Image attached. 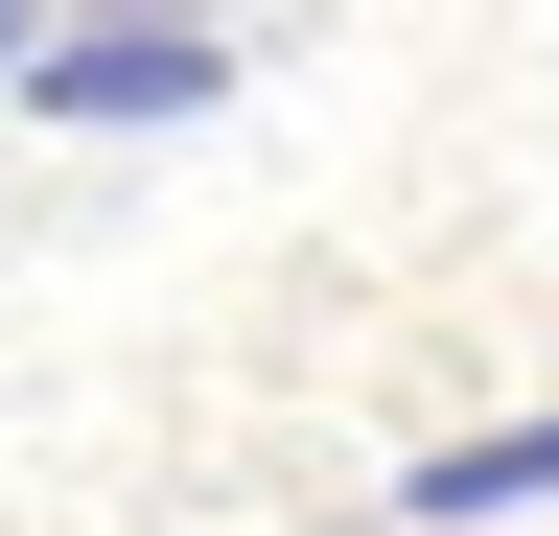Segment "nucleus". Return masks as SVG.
<instances>
[{"instance_id":"nucleus-1","label":"nucleus","mask_w":559,"mask_h":536,"mask_svg":"<svg viewBox=\"0 0 559 536\" xmlns=\"http://www.w3.org/2000/svg\"><path fill=\"white\" fill-rule=\"evenodd\" d=\"M24 94L47 117H187L210 94V24H94V0H70V24L24 47Z\"/></svg>"},{"instance_id":"nucleus-2","label":"nucleus","mask_w":559,"mask_h":536,"mask_svg":"<svg viewBox=\"0 0 559 536\" xmlns=\"http://www.w3.org/2000/svg\"><path fill=\"white\" fill-rule=\"evenodd\" d=\"M489 513H559V420H489V443L396 466V536H489Z\"/></svg>"},{"instance_id":"nucleus-3","label":"nucleus","mask_w":559,"mask_h":536,"mask_svg":"<svg viewBox=\"0 0 559 536\" xmlns=\"http://www.w3.org/2000/svg\"><path fill=\"white\" fill-rule=\"evenodd\" d=\"M24 47H47V0H0V71H24Z\"/></svg>"}]
</instances>
